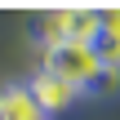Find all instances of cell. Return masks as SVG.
<instances>
[{"mask_svg": "<svg viewBox=\"0 0 120 120\" xmlns=\"http://www.w3.org/2000/svg\"><path fill=\"white\" fill-rule=\"evenodd\" d=\"M40 67L58 80H67L80 98H94V85L102 76V58L94 45H71V40H58V45H45L40 49Z\"/></svg>", "mask_w": 120, "mask_h": 120, "instance_id": "cell-1", "label": "cell"}, {"mask_svg": "<svg viewBox=\"0 0 120 120\" xmlns=\"http://www.w3.org/2000/svg\"><path fill=\"white\" fill-rule=\"evenodd\" d=\"M98 27H102V9H53L40 18V49L45 45H58V40H71V45H94L98 40Z\"/></svg>", "mask_w": 120, "mask_h": 120, "instance_id": "cell-2", "label": "cell"}, {"mask_svg": "<svg viewBox=\"0 0 120 120\" xmlns=\"http://www.w3.org/2000/svg\"><path fill=\"white\" fill-rule=\"evenodd\" d=\"M27 89H31V98L45 107V116L49 120H58V116H67L76 102H80V94L67 85V80H58V76H49L45 67L36 71V76H27Z\"/></svg>", "mask_w": 120, "mask_h": 120, "instance_id": "cell-3", "label": "cell"}, {"mask_svg": "<svg viewBox=\"0 0 120 120\" xmlns=\"http://www.w3.org/2000/svg\"><path fill=\"white\" fill-rule=\"evenodd\" d=\"M0 120H49V116L31 98L27 80H0Z\"/></svg>", "mask_w": 120, "mask_h": 120, "instance_id": "cell-4", "label": "cell"}, {"mask_svg": "<svg viewBox=\"0 0 120 120\" xmlns=\"http://www.w3.org/2000/svg\"><path fill=\"white\" fill-rule=\"evenodd\" d=\"M98 58L107 67L120 71V9H102V27H98V40H94Z\"/></svg>", "mask_w": 120, "mask_h": 120, "instance_id": "cell-5", "label": "cell"}, {"mask_svg": "<svg viewBox=\"0 0 120 120\" xmlns=\"http://www.w3.org/2000/svg\"><path fill=\"white\" fill-rule=\"evenodd\" d=\"M116 94H120V71L116 67H102V76L94 85V98H116Z\"/></svg>", "mask_w": 120, "mask_h": 120, "instance_id": "cell-6", "label": "cell"}]
</instances>
